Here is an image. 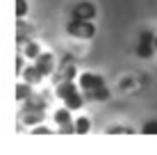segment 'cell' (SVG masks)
<instances>
[{
	"label": "cell",
	"instance_id": "obj_1",
	"mask_svg": "<svg viewBox=\"0 0 157 155\" xmlns=\"http://www.w3.org/2000/svg\"><path fill=\"white\" fill-rule=\"evenodd\" d=\"M78 84L82 87V91H84V96L89 100L102 103V100H109V96H112V91L105 84V78H102L100 73H91V71L80 73V82Z\"/></svg>",
	"mask_w": 157,
	"mask_h": 155
},
{
	"label": "cell",
	"instance_id": "obj_13",
	"mask_svg": "<svg viewBox=\"0 0 157 155\" xmlns=\"http://www.w3.org/2000/svg\"><path fill=\"white\" fill-rule=\"evenodd\" d=\"M144 135H157V121H146L144 128H141Z\"/></svg>",
	"mask_w": 157,
	"mask_h": 155
},
{
	"label": "cell",
	"instance_id": "obj_5",
	"mask_svg": "<svg viewBox=\"0 0 157 155\" xmlns=\"http://www.w3.org/2000/svg\"><path fill=\"white\" fill-rule=\"evenodd\" d=\"M71 107H66L64 105V110H57L55 112V123L59 128V132H64V135H75V121L71 116Z\"/></svg>",
	"mask_w": 157,
	"mask_h": 155
},
{
	"label": "cell",
	"instance_id": "obj_7",
	"mask_svg": "<svg viewBox=\"0 0 157 155\" xmlns=\"http://www.w3.org/2000/svg\"><path fill=\"white\" fill-rule=\"evenodd\" d=\"M34 66L41 71L43 78H48V76L52 73V68H55V57H52V52H46V50H43L41 55L34 60Z\"/></svg>",
	"mask_w": 157,
	"mask_h": 155
},
{
	"label": "cell",
	"instance_id": "obj_11",
	"mask_svg": "<svg viewBox=\"0 0 157 155\" xmlns=\"http://www.w3.org/2000/svg\"><path fill=\"white\" fill-rule=\"evenodd\" d=\"M41 52H43V50H41L36 44H28V46H25V57H30V60H36Z\"/></svg>",
	"mask_w": 157,
	"mask_h": 155
},
{
	"label": "cell",
	"instance_id": "obj_12",
	"mask_svg": "<svg viewBox=\"0 0 157 155\" xmlns=\"http://www.w3.org/2000/svg\"><path fill=\"white\" fill-rule=\"evenodd\" d=\"M28 9V0H16V18H25Z\"/></svg>",
	"mask_w": 157,
	"mask_h": 155
},
{
	"label": "cell",
	"instance_id": "obj_3",
	"mask_svg": "<svg viewBox=\"0 0 157 155\" xmlns=\"http://www.w3.org/2000/svg\"><path fill=\"white\" fill-rule=\"evenodd\" d=\"M66 34L80 41H89L96 37V25L94 21H82V18H68L66 23Z\"/></svg>",
	"mask_w": 157,
	"mask_h": 155
},
{
	"label": "cell",
	"instance_id": "obj_9",
	"mask_svg": "<svg viewBox=\"0 0 157 155\" xmlns=\"http://www.w3.org/2000/svg\"><path fill=\"white\" fill-rule=\"evenodd\" d=\"M89 130H91L89 116H78V119H75V135H86Z\"/></svg>",
	"mask_w": 157,
	"mask_h": 155
},
{
	"label": "cell",
	"instance_id": "obj_2",
	"mask_svg": "<svg viewBox=\"0 0 157 155\" xmlns=\"http://www.w3.org/2000/svg\"><path fill=\"white\" fill-rule=\"evenodd\" d=\"M80 84H75L73 80H62V82L57 84V98L62 100L66 107H71V110H82V105H84V91H80Z\"/></svg>",
	"mask_w": 157,
	"mask_h": 155
},
{
	"label": "cell",
	"instance_id": "obj_6",
	"mask_svg": "<svg viewBox=\"0 0 157 155\" xmlns=\"http://www.w3.org/2000/svg\"><path fill=\"white\" fill-rule=\"evenodd\" d=\"M96 14H98V9H96V5L89 2V0H80L71 9V18H82V21H94Z\"/></svg>",
	"mask_w": 157,
	"mask_h": 155
},
{
	"label": "cell",
	"instance_id": "obj_10",
	"mask_svg": "<svg viewBox=\"0 0 157 155\" xmlns=\"http://www.w3.org/2000/svg\"><path fill=\"white\" fill-rule=\"evenodd\" d=\"M30 96H32V91H30V82H21V84H16V100H28L30 98Z\"/></svg>",
	"mask_w": 157,
	"mask_h": 155
},
{
	"label": "cell",
	"instance_id": "obj_4",
	"mask_svg": "<svg viewBox=\"0 0 157 155\" xmlns=\"http://www.w3.org/2000/svg\"><path fill=\"white\" fill-rule=\"evenodd\" d=\"M155 52H157V48H155V32L144 30L141 34H139L137 44H134V55H137L139 60H150Z\"/></svg>",
	"mask_w": 157,
	"mask_h": 155
},
{
	"label": "cell",
	"instance_id": "obj_15",
	"mask_svg": "<svg viewBox=\"0 0 157 155\" xmlns=\"http://www.w3.org/2000/svg\"><path fill=\"white\" fill-rule=\"evenodd\" d=\"M155 48H157V34H155Z\"/></svg>",
	"mask_w": 157,
	"mask_h": 155
},
{
	"label": "cell",
	"instance_id": "obj_8",
	"mask_svg": "<svg viewBox=\"0 0 157 155\" xmlns=\"http://www.w3.org/2000/svg\"><path fill=\"white\" fill-rule=\"evenodd\" d=\"M21 76L25 78V82H30V84H36V82H41L43 80V76H41V71L32 64V66H25V71L21 73Z\"/></svg>",
	"mask_w": 157,
	"mask_h": 155
},
{
	"label": "cell",
	"instance_id": "obj_14",
	"mask_svg": "<svg viewBox=\"0 0 157 155\" xmlns=\"http://www.w3.org/2000/svg\"><path fill=\"white\" fill-rule=\"evenodd\" d=\"M16 73H18V76L23 73V55H18V57H16Z\"/></svg>",
	"mask_w": 157,
	"mask_h": 155
}]
</instances>
